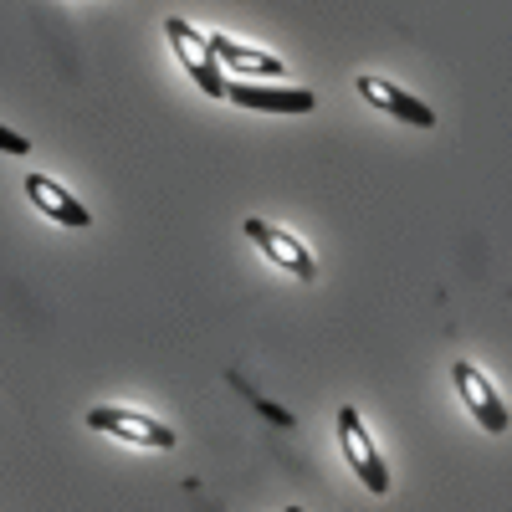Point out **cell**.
I'll use <instances>...</instances> for the list:
<instances>
[{"label": "cell", "mask_w": 512, "mask_h": 512, "mask_svg": "<svg viewBox=\"0 0 512 512\" xmlns=\"http://www.w3.org/2000/svg\"><path fill=\"white\" fill-rule=\"evenodd\" d=\"M164 36H169V47H175V57H180V67L190 72V82L200 93H210V98H226V72H221V62H216V52H210V41L190 26V21H175L169 16L164 21Z\"/></svg>", "instance_id": "6da1fadb"}, {"label": "cell", "mask_w": 512, "mask_h": 512, "mask_svg": "<svg viewBox=\"0 0 512 512\" xmlns=\"http://www.w3.org/2000/svg\"><path fill=\"white\" fill-rule=\"evenodd\" d=\"M338 441H344V456H349V466H354V477H359L374 497L390 492V466L379 461V451H374V441H369V431H364V420H359L354 405L338 410Z\"/></svg>", "instance_id": "7a4b0ae2"}, {"label": "cell", "mask_w": 512, "mask_h": 512, "mask_svg": "<svg viewBox=\"0 0 512 512\" xmlns=\"http://www.w3.org/2000/svg\"><path fill=\"white\" fill-rule=\"evenodd\" d=\"M88 425H93V431H108V436H118V441H134V446H154V451L175 446V425H164V420H154V415H139V410L93 405V410H88Z\"/></svg>", "instance_id": "3957f363"}, {"label": "cell", "mask_w": 512, "mask_h": 512, "mask_svg": "<svg viewBox=\"0 0 512 512\" xmlns=\"http://www.w3.org/2000/svg\"><path fill=\"white\" fill-rule=\"evenodd\" d=\"M451 379H456V390H461V400H466V410H472L477 420H482V431H492V436H502L507 431V405H502V395H497V384L477 369V364H466V359H456V369H451Z\"/></svg>", "instance_id": "277c9868"}, {"label": "cell", "mask_w": 512, "mask_h": 512, "mask_svg": "<svg viewBox=\"0 0 512 512\" xmlns=\"http://www.w3.org/2000/svg\"><path fill=\"white\" fill-rule=\"evenodd\" d=\"M246 236H251L256 246H262L282 272H292L297 282H313V277H318L313 251H308L303 241H297V236H287L282 226H267V221H256V216H251V221H246Z\"/></svg>", "instance_id": "5b68a950"}, {"label": "cell", "mask_w": 512, "mask_h": 512, "mask_svg": "<svg viewBox=\"0 0 512 512\" xmlns=\"http://www.w3.org/2000/svg\"><path fill=\"white\" fill-rule=\"evenodd\" d=\"M354 88L364 93V103H374V108H384L390 118H400V123H415V128H436V113L425 108L415 93H405V88H395V82H384V77H359Z\"/></svg>", "instance_id": "8992f818"}, {"label": "cell", "mask_w": 512, "mask_h": 512, "mask_svg": "<svg viewBox=\"0 0 512 512\" xmlns=\"http://www.w3.org/2000/svg\"><path fill=\"white\" fill-rule=\"evenodd\" d=\"M26 200L41 210V216H52L57 226H72V231H82L93 216H88V205H82L77 195H67L52 175H26Z\"/></svg>", "instance_id": "52a82bcc"}, {"label": "cell", "mask_w": 512, "mask_h": 512, "mask_svg": "<svg viewBox=\"0 0 512 512\" xmlns=\"http://www.w3.org/2000/svg\"><path fill=\"white\" fill-rule=\"evenodd\" d=\"M226 98L251 113H313V103H318L308 88H256V82H231Z\"/></svg>", "instance_id": "ba28073f"}, {"label": "cell", "mask_w": 512, "mask_h": 512, "mask_svg": "<svg viewBox=\"0 0 512 512\" xmlns=\"http://www.w3.org/2000/svg\"><path fill=\"white\" fill-rule=\"evenodd\" d=\"M205 41H210V52H216V62L231 67V72H256V77H282L287 72L272 52H256V47H246V41H231L226 31L205 36Z\"/></svg>", "instance_id": "9c48e42d"}, {"label": "cell", "mask_w": 512, "mask_h": 512, "mask_svg": "<svg viewBox=\"0 0 512 512\" xmlns=\"http://www.w3.org/2000/svg\"><path fill=\"white\" fill-rule=\"evenodd\" d=\"M0 149H6V154H31V139L26 134H11V128L0 123Z\"/></svg>", "instance_id": "30bf717a"}, {"label": "cell", "mask_w": 512, "mask_h": 512, "mask_svg": "<svg viewBox=\"0 0 512 512\" xmlns=\"http://www.w3.org/2000/svg\"><path fill=\"white\" fill-rule=\"evenodd\" d=\"M262 415H267V420H277V425H292V420H287V410H277V405H267V400H262Z\"/></svg>", "instance_id": "8fae6325"}, {"label": "cell", "mask_w": 512, "mask_h": 512, "mask_svg": "<svg viewBox=\"0 0 512 512\" xmlns=\"http://www.w3.org/2000/svg\"><path fill=\"white\" fill-rule=\"evenodd\" d=\"M287 512H303V507H287Z\"/></svg>", "instance_id": "7c38bea8"}]
</instances>
